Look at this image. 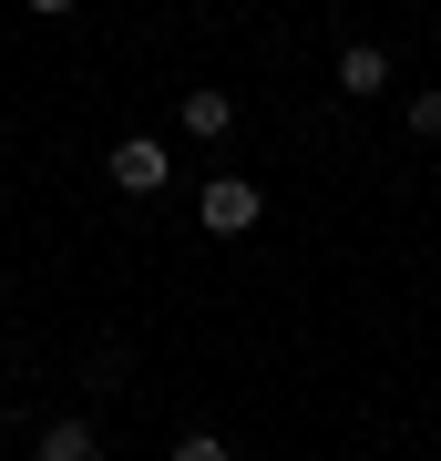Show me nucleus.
<instances>
[{"mask_svg": "<svg viewBox=\"0 0 441 461\" xmlns=\"http://www.w3.org/2000/svg\"><path fill=\"white\" fill-rule=\"evenodd\" d=\"M0 359H11V339H0Z\"/></svg>", "mask_w": 441, "mask_h": 461, "instance_id": "8", "label": "nucleus"}, {"mask_svg": "<svg viewBox=\"0 0 441 461\" xmlns=\"http://www.w3.org/2000/svg\"><path fill=\"white\" fill-rule=\"evenodd\" d=\"M339 93H349V103L390 93V51H380V41H349V51H339Z\"/></svg>", "mask_w": 441, "mask_h": 461, "instance_id": "3", "label": "nucleus"}, {"mask_svg": "<svg viewBox=\"0 0 441 461\" xmlns=\"http://www.w3.org/2000/svg\"><path fill=\"white\" fill-rule=\"evenodd\" d=\"M226 123H236V93H216V83H196V93H185V133H196V144H216Z\"/></svg>", "mask_w": 441, "mask_h": 461, "instance_id": "4", "label": "nucleus"}, {"mask_svg": "<svg viewBox=\"0 0 441 461\" xmlns=\"http://www.w3.org/2000/svg\"><path fill=\"white\" fill-rule=\"evenodd\" d=\"M196 215H206V236H257V226H267V195H257L246 175H216L206 195H196Z\"/></svg>", "mask_w": 441, "mask_h": 461, "instance_id": "1", "label": "nucleus"}, {"mask_svg": "<svg viewBox=\"0 0 441 461\" xmlns=\"http://www.w3.org/2000/svg\"><path fill=\"white\" fill-rule=\"evenodd\" d=\"M410 133H421V144L441 133V93H410Z\"/></svg>", "mask_w": 441, "mask_h": 461, "instance_id": "7", "label": "nucleus"}, {"mask_svg": "<svg viewBox=\"0 0 441 461\" xmlns=\"http://www.w3.org/2000/svg\"><path fill=\"white\" fill-rule=\"evenodd\" d=\"M32 461H103V441H93V420H51Z\"/></svg>", "mask_w": 441, "mask_h": 461, "instance_id": "5", "label": "nucleus"}, {"mask_svg": "<svg viewBox=\"0 0 441 461\" xmlns=\"http://www.w3.org/2000/svg\"><path fill=\"white\" fill-rule=\"evenodd\" d=\"M103 175H114L124 195H164V144H154V133H124V144L103 154Z\"/></svg>", "mask_w": 441, "mask_h": 461, "instance_id": "2", "label": "nucleus"}, {"mask_svg": "<svg viewBox=\"0 0 441 461\" xmlns=\"http://www.w3.org/2000/svg\"><path fill=\"white\" fill-rule=\"evenodd\" d=\"M164 461H236V451H226V441H216V430H185V441H175V451H164Z\"/></svg>", "mask_w": 441, "mask_h": 461, "instance_id": "6", "label": "nucleus"}]
</instances>
